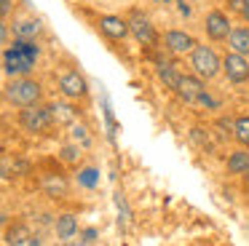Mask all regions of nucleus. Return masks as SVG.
Instances as JSON below:
<instances>
[{
  "label": "nucleus",
  "instance_id": "393cba45",
  "mask_svg": "<svg viewBox=\"0 0 249 246\" xmlns=\"http://www.w3.org/2000/svg\"><path fill=\"white\" fill-rule=\"evenodd\" d=\"M46 187H49V190L51 193H54V190H59V193H65V182H54V179H49V182H46Z\"/></svg>",
  "mask_w": 249,
  "mask_h": 246
},
{
  "label": "nucleus",
  "instance_id": "ddd939ff",
  "mask_svg": "<svg viewBox=\"0 0 249 246\" xmlns=\"http://www.w3.org/2000/svg\"><path fill=\"white\" fill-rule=\"evenodd\" d=\"M75 233H78V219L72 217V214H62V217L56 219V235H59V238H72Z\"/></svg>",
  "mask_w": 249,
  "mask_h": 246
},
{
  "label": "nucleus",
  "instance_id": "bb28decb",
  "mask_svg": "<svg viewBox=\"0 0 249 246\" xmlns=\"http://www.w3.org/2000/svg\"><path fill=\"white\" fill-rule=\"evenodd\" d=\"M83 241H86V244H94V241H97V230H86V233H83Z\"/></svg>",
  "mask_w": 249,
  "mask_h": 246
},
{
  "label": "nucleus",
  "instance_id": "6e6552de",
  "mask_svg": "<svg viewBox=\"0 0 249 246\" xmlns=\"http://www.w3.org/2000/svg\"><path fill=\"white\" fill-rule=\"evenodd\" d=\"M129 30L142 46H153V43H156V30H153V24L145 16H134V19L129 21Z\"/></svg>",
  "mask_w": 249,
  "mask_h": 246
},
{
  "label": "nucleus",
  "instance_id": "a878e982",
  "mask_svg": "<svg viewBox=\"0 0 249 246\" xmlns=\"http://www.w3.org/2000/svg\"><path fill=\"white\" fill-rule=\"evenodd\" d=\"M198 102H201V105H206V107H217V102L212 99V96L206 94V91H204V94H201V99H198Z\"/></svg>",
  "mask_w": 249,
  "mask_h": 246
},
{
  "label": "nucleus",
  "instance_id": "7ed1b4c3",
  "mask_svg": "<svg viewBox=\"0 0 249 246\" xmlns=\"http://www.w3.org/2000/svg\"><path fill=\"white\" fill-rule=\"evenodd\" d=\"M8 99L14 102V105H19V107H27V105H35V102L40 99V86L35 83V80H27V78H22V80H17V83H11L8 86Z\"/></svg>",
  "mask_w": 249,
  "mask_h": 246
},
{
  "label": "nucleus",
  "instance_id": "a211bd4d",
  "mask_svg": "<svg viewBox=\"0 0 249 246\" xmlns=\"http://www.w3.org/2000/svg\"><path fill=\"white\" fill-rule=\"evenodd\" d=\"M233 134H236V139L244 144V147H249V118H236Z\"/></svg>",
  "mask_w": 249,
  "mask_h": 246
},
{
  "label": "nucleus",
  "instance_id": "9d476101",
  "mask_svg": "<svg viewBox=\"0 0 249 246\" xmlns=\"http://www.w3.org/2000/svg\"><path fill=\"white\" fill-rule=\"evenodd\" d=\"M59 88L65 96H83L86 94V80L81 78L78 72H67L59 78Z\"/></svg>",
  "mask_w": 249,
  "mask_h": 246
},
{
  "label": "nucleus",
  "instance_id": "4be33fe9",
  "mask_svg": "<svg viewBox=\"0 0 249 246\" xmlns=\"http://www.w3.org/2000/svg\"><path fill=\"white\" fill-rule=\"evenodd\" d=\"M72 137H75V142H81L83 147H89V144H91V137L86 134V128H83V126H75V128H72Z\"/></svg>",
  "mask_w": 249,
  "mask_h": 246
},
{
  "label": "nucleus",
  "instance_id": "412c9836",
  "mask_svg": "<svg viewBox=\"0 0 249 246\" xmlns=\"http://www.w3.org/2000/svg\"><path fill=\"white\" fill-rule=\"evenodd\" d=\"M102 107H105V121H107V137H110V142H115V131H118V123H115V118H113L110 102L105 99V102H102Z\"/></svg>",
  "mask_w": 249,
  "mask_h": 246
},
{
  "label": "nucleus",
  "instance_id": "4468645a",
  "mask_svg": "<svg viewBox=\"0 0 249 246\" xmlns=\"http://www.w3.org/2000/svg\"><path fill=\"white\" fill-rule=\"evenodd\" d=\"M228 171L231 174H247L249 171V153H233L228 158Z\"/></svg>",
  "mask_w": 249,
  "mask_h": 246
},
{
  "label": "nucleus",
  "instance_id": "2eb2a0df",
  "mask_svg": "<svg viewBox=\"0 0 249 246\" xmlns=\"http://www.w3.org/2000/svg\"><path fill=\"white\" fill-rule=\"evenodd\" d=\"M49 110H51L54 123H72L75 121V110L70 105H49Z\"/></svg>",
  "mask_w": 249,
  "mask_h": 246
},
{
  "label": "nucleus",
  "instance_id": "dca6fc26",
  "mask_svg": "<svg viewBox=\"0 0 249 246\" xmlns=\"http://www.w3.org/2000/svg\"><path fill=\"white\" fill-rule=\"evenodd\" d=\"M158 78H161L169 88H177V83H179V78H182V75L177 72V67H174V64L161 62V67H158Z\"/></svg>",
  "mask_w": 249,
  "mask_h": 246
},
{
  "label": "nucleus",
  "instance_id": "0eeeda50",
  "mask_svg": "<svg viewBox=\"0 0 249 246\" xmlns=\"http://www.w3.org/2000/svg\"><path fill=\"white\" fill-rule=\"evenodd\" d=\"M179 94V99L185 102H198L201 94H204V83H201L198 78H190V75H182L177 83V88H174Z\"/></svg>",
  "mask_w": 249,
  "mask_h": 246
},
{
  "label": "nucleus",
  "instance_id": "c85d7f7f",
  "mask_svg": "<svg viewBox=\"0 0 249 246\" xmlns=\"http://www.w3.org/2000/svg\"><path fill=\"white\" fill-rule=\"evenodd\" d=\"M247 187H249V171H247Z\"/></svg>",
  "mask_w": 249,
  "mask_h": 246
},
{
  "label": "nucleus",
  "instance_id": "f3484780",
  "mask_svg": "<svg viewBox=\"0 0 249 246\" xmlns=\"http://www.w3.org/2000/svg\"><path fill=\"white\" fill-rule=\"evenodd\" d=\"M8 244H22V246H38V238H33V235L27 233L24 228H17L8 233Z\"/></svg>",
  "mask_w": 249,
  "mask_h": 246
},
{
  "label": "nucleus",
  "instance_id": "1a4fd4ad",
  "mask_svg": "<svg viewBox=\"0 0 249 246\" xmlns=\"http://www.w3.org/2000/svg\"><path fill=\"white\" fill-rule=\"evenodd\" d=\"M99 27H102V32L107 37H113V40H121V37H126L129 35V24H126L121 16H102L99 19Z\"/></svg>",
  "mask_w": 249,
  "mask_h": 246
},
{
  "label": "nucleus",
  "instance_id": "6ab92c4d",
  "mask_svg": "<svg viewBox=\"0 0 249 246\" xmlns=\"http://www.w3.org/2000/svg\"><path fill=\"white\" fill-rule=\"evenodd\" d=\"M38 32H40L38 21H19V24H17V37H27V40H30V37H35Z\"/></svg>",
  "mask_w": 249,
  "mask_h": 246
},
{
  "label": "nucleus",
  "instance_id": "c756f323",
  "mask_svg": "<svg viewBox=\"0 0 249 246\" xmlns=\"http://www.w3.org/2000/svg\"><path fill=\"white\" fill-rule=\"evenodd\" d=\"M163 3H169V0H163Z\"/></svg>",
  "mask_w": 249,
  "mask_h": 246
},
{
  "label": "nucleus",
  "instance_id": "f8f14e48",
  "mask_svg": "<svg viewBox=\"0 0 249 246\" xmlns=\"http://www.w3.org/2000/svg\"><path fill=\"white\" fill-rule=\"evenodd\" d=\"M228 43H231L233 51H238V53H244V56H247V53H249V30H247V27L233 30L231 37H228Z\"/></svg>",
  "mask_w": 249,
  "mask_h": 246
},
{
  "label": "nucleus",
  "instance_id": "cd10ccee",
  "mask_svg": "<svg viewBox=\"0 0 249 246\" xmlns=\"http://www.w3.org/2000/svg\"><path fill=\"white\" fill-rule=\"evenodd\" d=\"M8 11H11V0H3V5H0V14L8 16Z\"/></svg>",
  "mask_w": 249,
  "mask_h": 246
},
{
  "label": "nucleus",
  "instance_id": "b1692460",
  "mask_svg": "<svg viewBox=\"0 0 249 246\" xmlns=\"http://www.w3.org/2000/svg\"><path fill=\"white\" fill-rule=\"evenodd\" d=\"M78 155H81V153H78V147H65V150H62V158H65L67 163H72V160H78Z\"/></svg>",
  "mask_w": 249,
  "mask_h": 246
},
{
  "label": "nucleus",
  "instance_id": "f257e3e1",
  "mask_svg": "<svg viewBox=\"0 0 249 246\" xmlns=\"http://www.w3.org/2000/svg\"><path fill=\"white\" fill-rule=\"evenodd\" d=\"M35 59H38V46H33L27 37H17L14 46L6 48V53H3V67L8 75H27Z\"/></svg>",
  "mask_w": 249,
  "mask_h": 246
},
{
  "label": "nucleus",
  "instance_id": "39448f33",
  "mask_svg": "<svg viewBox=\"0 0 249 246\" xmlns=\"http://www.w3.org/2000/svg\"><path fill=\"white\" fill-rule=\"evenodd\" d=\"M222 67H225L228 80H233V83H244V80H249V62L244 59V53H238V51L228 53L225 62H222Z\"/></svg>",
  "mask_w": 249,
  "mask_h": 246
},
{
  "label": "nucleus",
  "instance_id": "20e7f679",
  "mask_svg": "<svg viewBox=\"0 0 249 246\" xmlns=\"http://www.w3.org/2000/svg\"><path fill=\"white\" fill-rule=\"evenodd\" d=\"M193 70L201 78H214L220 72V59L209 46H196L193 48Z\"/></svg>",
  "mask_w": 249,
  "mask_h": 246
},
{
  "label": "nucleus",
  "instance_id": "423d86ee",
  "mask_svg": "<svg viewBox=\"0 0 249 246\" xmlns=\"http://www.w3.org/2000/svg\"><path fill=\"white\" fill-rule=\"evenodd\" d=\"M206 32H209L212 40H225V37H231V21H228V16L222 11H212L206 16Z\"/></svg>",
  "mask_w": 249,
  "mask_h": 246
},
{
  "label": "nucleus",
  "instance_id": "5701e85b",
  "mask_svg": "<svg viewBox=\"0 0 249 246\" xmlns=\"http://www.w3.org/2000/svg\"><path fill=\"white\" fill-rule=\"evenodd\" d=\"M231 8L238 11V14L249 21V0H231Z\"/></svg>",
  "mask_w": 249,
  "mask_h": 246
},
{
  "label": "nucleus",
  "instance_id": "f03ea898",
  "mask_svg": "<svg viewBox=\"0 0 249 246\" xmlns=\"http://www.w3.org/2000/svg\"><path fill=\"white\" fill-rule=\"evenodd\" d=\"M19 123H22L24 131H33V134H40L54 123L51 118V110L49 107H38V105H27L19 115Z\"/></svg>",
  "mask_w": 249,
  "mask_h": 246
},
{
  "label": "nucleus",
  "instance_id": "9b49d317",
  "mask_svg": "<svg viewBox=\"0 0 249 246\" xmlns=\"http://www.w3.org/2000/svg\"><path fill=\"white\" fill-rule=\"evenodd\" d=\"M166 48L174 53H185V51H193L196 48V40L179 30H172V32H166Z\"/></svg>",
  "mask_w": 249,
  "mask_h": 246
},
{
  "label": "nucleus",
  "instance_id": "aec40b11",
  "mask_svg": "<svg viewBox=\"0 0 249 246\" xmlns=\"http://www.w3.org/2000/svg\"><path fill=\"white\" fill-rule=\"evenodd\" d=\"M78 182H81L83 187H97L99 185V171L97 169H83L81 174H78Z\"/></svg>",
  "mask_w": 249,
  "mask_h": 246
}]
</instances>
